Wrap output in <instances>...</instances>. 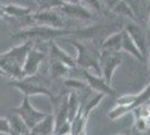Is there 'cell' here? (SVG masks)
<instances>
[{"label": "cell", "instance_id": "obj_18", "mask_svg": "<svg viewBox=\"0 0 150 135\" xmlns=\"http://www.w3.org/2000/svg\"><path fill=\"white\" fill-rule=\"evenodd\" d=\"M104 97L105 96L102 95V94H96V95H95L94 97H92V98H91L84 106H81V111L83 113V115H85L86 117H88L90 113H91V111H92V110H93L94 108L102 101V99H103Z\"/></svg>", "mask_w": 150, "mask_h": 135}, {"label": "cell", "instance_id": "obj_25", "mask_svg": "<svg viewBox=\"0 0 150 135\" xmlns=\"http://www.w3.org/2000/svg\"><path fill=\"white\" fill-rule=\"evenodd\" d=\"M148 74H149V79H150V53H149V61H148Z\"/></svg>", "mask_w": 150, "mask_h": 135}, {"label": "cell", "instance_id": "obj_22", "mask_svg": "<svg viewBox=\"0 0 150 135\" xmlns=\"http://www.w3.org/2000/svg\"><path fill=\"white\" fill-rule=\"evenodd\" d=\"M134 127L138 134H146V132L150 129L149 121L147 119H141V118H136Z\"/></svg>", "mask_w": 150, "mask_h": 135}, {"label": "cell", "instance_id": "obj_8", "mask_svg": "<svg viewBox=\"0 0 150 135\" xmlns=\"http://www.w3.org/2000/svg\"><path fill=\"white\" fill-rule=\"evenodd\" d=\"M125 31L128 33V35L131 37V39L133 41V43L137 45L139 51L144 55V53L147 51L148 43H147V35H146V33L144 32V29L139 25L134 24V23H129L128 25L125 26Z\"/></svg>", "mask_w": 150, "mask_h": 135}, {"label": "cell", "instance_id": "obj_15", "mask_svg": "<svg viewBox=\"0 0 150 135\" xmlns=\"http://www.w3.org/2000/svg\"><path fill=\"white\" fill-rule=\"evenodd\" d=\"M66 108H67V116H69V122L72 123L73 119L77 116L79 111L81 109V104L79 100V97L75 92H71L67 101H66Z\"/></svg>", "mask_w": 150, "mask_h": 135}, {"label": "cell", "instance_id": "obj_28", "mask_svg": "<svg viewBox=\"0 0 150 135\" xmlns=\"http://www.w3.org/2000/svg\"><path fill=\"white\" fill-rule=\"evenodd\" d=\"M149 14H150V11H149ZM149 31H150V15H149Z\"/></svg>", "mask_w": 150, "mask_h": 135}, {"label": "cell", "instance_id": "obj_13", "mask_svg": "<svg viewBox=\"0 0 150 135\" xmlns=\"http://www.w3.org/2000/svg\"><path fill=\"white\" fill-rule=\"evenodd\" d=\"M122 47V31L109 36L101 45V51H111L119 53Z\"/></svg>", "mask_w": 150, "mask_h": 135}, {"label": "cell", "instance_id": "obj_14", "mask_svg": "<svg viewBox=\"0 0 150 135\" xmlns=\"http://www.w3.org/2000/svg\"><path fill=\"white\" fill-rule=\"evenodd\" d=\"M53 131H54V117L53 115L48 114L45 116L43 121H40L31 129V132L35 135H53Z\"/></svg>", "mask_w": 150, "mask_h": 135}, {"label": "cell", "instance_id": "obj_4", "mask_svg": "<svg viewBox=\"0 0 150 135\" xmlns=\"http://www.w3.org/2000/svg\"><path fill=\"white\" fill-rule=\"evenodd\" d=\"M13 111L15 114H17L24 121V123L27 125V127L29 129V131H31L38 123L44 119L45 116L47 115L44 111H40V110L36 109L31 105L28 97H24L21 104L19 105L18 107L13 108Z\"/></svg>", "mask_w": 150, "mask_h": 135}, {"label": "cell", "instance_id": "obj_20", "mask_svg": "<svg viewBox=\"0 0 150 135\" xmlns=\"http://www.w3.org/2000/svg\"><path fill=\"white\" fill-rule=\"evenodd\" d=\"M69 68H67L65 64H63L61 62H54L50 66V76L54 78H58L65 76L69 72Z\"/></svg>", "mask_w": 150, "mask_h": 135}, {"label": "cell", "instance_id": "obj_11", "mask_svg": "<svg viewBox=\"0 0 150 135\" xmlns=\"http://www.w3.org/2000/svg\"><path fill=\"white\" fill-rule=\"evenodd\" d=\"M121 51H125L129 54H131L132 56L144 62V55L139 51V49L137 47V45L133 43V41L131 39V37L128 35V33L125 31H122V47Z\"/></svg>", "mask_w": 150, "mask_h": 135}, {"label": "cell", "instance_id": "obj_29", "mask_svg": "<svg viewBox=\"0 0 150 135\" xmlns=\"http://www.w3.org/2000/svg\"><path fill=\"white\" fill-rule=\"evenodd\" d=\"M120 135H130V134H120Z\"/></svg>", "mask_w": 150, "mask_h": 135}, {"label": "cell", "instance_id": "obj_24", "mask_svg": "<svg viewBox=\"0 0 150 135\" xmlns=\"http://www.w3.org/2000/svg\"><path fill=\"white\" fill-rule=\"evenodd\" d=\"M65 84L69 86V87H72L74 89H83L84 88V84L82 81H79V80H67L65 81Z\"/></svg>", "mask_w": 150, "mask_h": 135}, {"label": "cell", "instance_id": "obj_2", "mask_svg": "<svg viewBox=\"0 0 150 135\" xmlns=\"http://www.w3.org/2000/svg\"><path fill=\"white\" fill-rule=\"evenodd\" d=\"M69 43L75 46L77 50V56L75 59V64L81 66L83 70L91 72V70L94 71V74L101 76L100 66H99V58H100V52L95 51L91 46L74 42L69 39Z\"/></svg>", "mask_w": 150, "mask_h": 135}, {"label": "cell", "instance_id": "obj_23", "mask_svg": "<svg viewBox=\"0 0 150 135\" xmlns=\"http://www.w3.org/2000/svg\"><path fill=\"white\" fill-rule=\"evenodd\" d=\"M0 133L6 135H13L9 119L6 117H0Z\"/></svg>", "mask_w": 150, "mask_h": 135}, {"label": "cell", "instance_id": "obj_17", "mask_svg": "<svg viewBox=\"0 0 150 135\" xmlns=\"http://www.w3.org/2000/svg\"><path fill=\"white\" fill-rule=\"evenodd\" d=\"M111 10L113 13L118 14V15H123L125 17H129V18H131L133 20H137L133 13H132L131 8L128 5L127 1H115V5L113 6Z\"/></svg>", "mask_w": 150, "mask_h": 135}, {"label": "cell", "instance_id": "obj_10", "mask_svg": "<svg viewBox=\"0 0 150 135\" xmlns=\"http://www.w3.org/2000/svg\"><path fill=\"white\" fill-rule=\"evenodd\" d=\"M34 18L38 23H43L45 24V27H50V28H55L58 29V27L62 26V19L56 13L45 9L44 11H40L39 14H36L34 16Z\"/></svg>", "mask_w": 150, "mask_h": 135}, {"label": "cell", "instance_id": "obj_9", "mask_svg": "<svg viewBox=\"0 0 150 135\" xmlns=\"http://www.w3.org/2000/svg\"><path fill=\"white\" fill-rule=\"evenodd\" d=\"M59 8L63 13L72 17H75V18L88 19V18H91L92 16L91 10H88L85 6L76 4V2L75 4L74 2H62V5H59Z\"/></svg>", "mask_w": 150, "mask_h": 135}, {"label": "cell", "instance_id": "obj_12", "mask_svg": "<svg viewBox=\"0 0 150 135\" xmlns=\"http://www.w3.org/2000/svg\"><path fill=\"white\" fill-rule=\"evenodd\" d=\"M50 52H52V55L54 58H56V62H61V63L65 64L69 69L76 65L74 59L72 56H69L66 52L63 51L62 49L57 44H55L54 42H50Z\"/></svg>", "mask_w": 150, "mask_h": 135}, {"label": "cell", "instance_id": "obj_5", "mask_svg": "<svg viewBox=\"0 0 150 135\" xmlns=\"http://www.w3.org/2000/svg\"><path fill=\"white\" fill-rule=\"evenodd\" d=\"M122 63L121 55L117 52L101 51L99 58V66L101 71V77L109 84H111L112 78L117 68Z\"/></svg>", "mask_w": 150, "mask_h": 135}, {"label": "cell", "instance_id": "obj_7", "mask_svg": "<svg viewBox=\"0 0 150 135\" xmlns=\"http://www.w3.org/2000/svg\"><path fill=\"white\" fill-rule=\"evenodd\" d=\"M45 55H46L45 52H43L42 50H37V49H34V47L31 49L29 53L27 54L25 64H24V68H23V76H24V78L36 76L39 66L44 61Z\"/></svg>", "mask_w": 150, "mask_h": 135}, {"label": "cell", "instance_id": "obj_21", "mask_svg": "<svg viewBox=\"0 0 150 135\" xmlns=\"http://www.w3.org/2000/svg\"><path fill=\"white\" fill-rule=\"evenodd\" d=\"M133 114H134V117L136 118H141V119H147L149 121L150 118V106L148 104L146 105H142V106H139L138 108L132 110Z\"/></svg>", "mask_w": 150, "mask_h": 135}, {"label": "cell", "instance_id": "obj_27", "mask_svg": "<svg viewBox=\"0 0 150 135\" xmlns=\"http://www.w3.org/2000/svg\"><path fill=\"white\" fill-rule=\"evenodd\" d=\"M144 135H150V129H148V131H147V132H146V134H144Z\"/></svg>", "mask_w": 150, "mask_h": 135}, {"label": "cell", "instance_id": "obj_26", "mask_svg": "<svg viewBox=\"0 0 150 135\" xmlns=\"http://www.w3.org/2000/svg\"><path fill=\"white\" fill-rule=\"evenodd\" d=\"M0 76H2V77H6V74H5V73H4V72H2L1 70H0Z\"/></svg>", "mask_w": 150, "mask_h": 135}, {"label": "cell", "instance_id": "obj_6", "mask_svg": "<svg viewBox=\"0 0 150 135\" xmlns=\"http://www.w3.org/2000/svg\"><path fill=\"white\" fill-rule=\"evenodd\" d=\"M82 74L88 87L91 89L95 90L98 94H102L104 96H117L118 95V92L111 87V84H108L101 76H96L92 72L85 70L82 71Z\"/></svg>", "mask_w": 150, "mask_h": 135}, {"label": "cell", "instance_id": "obj_1", "mask_svg": "<svg viewBox=\"0 0 150 135\" xmlns=\"http://www.w3.org/2000/svg\"><path fill=\"white\" fill-rule=\"evenodd\" d=\"M33 47L34 42L26 41L23 44L17 45L0 54V70L6 74V77L13 78V80H20L24 78L23 68L27 54Z\"/></svg>", "mask_w": 150, "mask_h": 135}, {"label": "cell", "instance_id": "obj_16", "mask_svg": "<svg viewBox=\"0 0 150 135\" xmlns=\"http://www.w3.org/2000/svg\"><path fill=\"white\" fill-rule=\"evenodd\" d=\"M9 119V123H10V127H11V132H13V135H27L29 133V129L27 127L24 121L19 117L17 114L13 113Z\"/></svg>", "mask_w": 150, "mask_h": 135}, {"label": "cell", "instance_id": "obj_19", "mask_svg": "<svg viewBox=\"0 0 150 135\" xmlns=\"http://www.w3.org/2000/svg\"><path fill=\"white\" fill-rule=\"evenodd\" d=\"M7 14L11 15V16H24V15H27V14L30 13V9L27 8V7H23V6H16V5H9V6H6L2 8Z\"/></svg>", "mask_w": 150, "mask_h": 135}, {"label": "cell", "instance_id": "obj_3", "mask_svg": "<svg viewBox=\"0 0 150 135\" xmlns=\"http://www.w3.org/2000/svg\"><path fill=\"white\" fill-rule=\"evenodd\" d=\"M10 84L17 88L20 92L25 95V97L28 98L35 95H45V96H50V98L53 97L44 80L42 78H38L37 76L23 78L20 80H11Z\"/></svg>", "mask_w": 150, "mask_h": 135}]
</instances>
